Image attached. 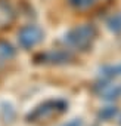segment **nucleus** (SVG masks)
<instances>
[{
    "label": "nucleus",
    "instance_id": "f8f14e48",
    "mask_svg": "<svg viewBox=\"0 0 121 126\" xmlns=\"http://www.w3.org/2000/svg\"><path fill=\"white\" fill-rule=\"evenodd\" d=\"M120 123H121V122H120Z\"/></svg>",
    "mask_w": 121,
    "mask_h": 126
},
{
    "label": "nucleus",
    "instance_id": "0eeeda50",
    "mask_svg": "<svg viewBox=\"0 0 121 126\" xmlns=\"http://www.w3.org/2000/svg\"><path fill=\"white\" fill-rule=\"evenodd\" d=\"M106 28L114 34H121V12H115L106 18Z\"/></svg>",
    "mask_w": 121,
    "mask_h": 126
},
{
    "label": "nucleus",
    "instance_id": "7ed1b4c3",
    "mask_svg": "<svg viewBox=\"0 0 121 126\" xmlns=\"http://www.w3.org/2000/svg\"><path fill=\"white\" fill-rule=\"evenodd\" d=\"M43 39H44V31L41 27L36 24L24 25L18 31V43L22 49H31L37 46L40 42H43Z\"/></svg>",
    "mask_w": 121,
    "mask_h": 126
},
{
    "label": "nucleus",
    "instance_id": "9d476101",
    "mask_svg": "<svg viewBox=\"0 0 121 126\" xmlns=\"http://www.w3.org/2000/svg\"><path fill=\"white\" fill-rule=\"evenodd\" d=\"M117 113H118V108L117 107H105V108H102L99 111V119L108 122V120H112L117 116Z\"/></svg>",
    "mask_w": 121,
    "mask_h": 126
},
{
    "label": "nucleus",
    "instance_id": "9b49d317",
    "mask_svg": "<svg viewBox=\"0 0 121 126\" xmlns=\"http://www.w3.org/2000/svg\"><path fill=\"white\" fill-rule=\"evenodd\" d=\"M60 126H83V120L81 119H71L70 122L60 125Z\"/></svg>",
    "mask_w": 121,
    "mask_h": 126
},
{
    "label": "nucleus",
    "instance_id": "423d86ee",
    "mask_svg": "<svg viewBox=\"0 0 121 126\" xmlns=\"http://www.w3.org/2000/svg\"><path fill=\"white\" fill-rule=\"evenodd\" d=\"M99 76H100L102 79H106V80L120 77V76H121V62H118V64L103 65V67L99 70Z\"/></svg>",
    "mask_w": 121,
    "mask_h": 126
},
{
    "label": "nucleus",
    "instance_id": "f257e3e1",
    "mask_svg": "<svg viewBox=\"0 0 121 126\" xmlns=\"http://www.w3.org/2000/svg\"><path fill=\"white\" fill-rule=\"evenodd\" d=\"M96 36H97V31L93 24H81V25L71 28L64 36V43L70 49L86 50L93 45Z\"/></svg>",
    "mask_w": 121,
    "mask_h": 126
},
{
    "label": "nucleus",
    "instance_id": "39448f33",
    "mask_svg": "<svg viewBox=\"0 0 121 126\" xmlns=\"http://www.w3.org/2000/svg\"><path fill=\"white\" fill-rule=\"evenodd\" d=\"M36 59H37V62H41V64L60 65V64H67V62H70L73 59V55L68 50L56 49V50H50V52H46V53L37 56Z\"/></svg>",
    "mask_w": 121,
    "mask_h": 126
},
{
    "label": "nucleus",
    "instance_id": "20e7f679",
    "mask_svg": "<svg viewBox=\"0 0 121 126\" xmlns=\"http://www.w3.org/2000/svg\"><path fill=\"white\" fill-rule=\"evenodd\" d=\"M105 82H100L95 86V92L99 98L105 101H115L121 98V83H111L109 80L103 79Z\"/></svg>",
    "mask_w": 121,
    "mask_h": 126
},
{
    "label": "nucleus",
    "instance_id": "1a4fd4ad",
    "mask_svg": "<svg viewBox=\"0 0 121 126\" xmlns=\"http://www.w3.org/2000/svg\"><path fill=\"white\" fill-rule=\"evenodd\" d=\"M97 0H68L70 6H73L74 9H78V11H83V9H89L92 8Z\"/></svg>",
    "mask_w": 121,
    "mask_h": 126
},
{
    "label": "nucleus",
    "instance_id": "f03ea898",
    "mask_svg": "<svg viewBox=\"0 0 121 126\" xmlns=\"http://www.w3.org/2000/svg\"><path fill=\"white\" fill-rule=\"evenodd\" d=\"M67 108H68V104L62 99H49V101H44L43 104L37 105L31 113H28L27 120L28 122H41L44 119H49L52 116L67 111Z\"/></svg>",
    "mask_w": 121,
    "mask_h": 126
},
{
    "label": "nucleus",
    "instance_id": "6e6552de",
    "mask_svg": "<svg viewBox=\"0 0 121 126\" xmlns=\"http://www.w3.org/2000/svg\"><path fill=\"white\" fill-rule=\"evenodd\" d=\"M15 53H16V50L9 42H3V40L0 42V59H3V61L8 59L9 61L15 56Z\"/></svg>",
    "mask_w": 121,
    "mask_h": 126
}]
</instances>
